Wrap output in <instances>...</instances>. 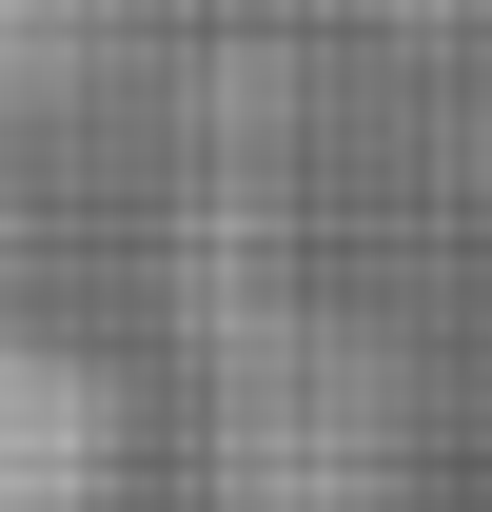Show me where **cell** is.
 I'll return each instance as SVG.
<instances>
[{"label":"cell","mask_w":492,"mask_h":512,"mask_svg":"<svg viewBox=\"0 0 492 512\" xmlns=\"http://www.w3.org/2000/svg\"><path fill=\"white\" fill-rule=\"evenodd\" d=\"M197 473H217V512H394V394L335 335H276V355H237Z\"/></svg>","instance_id":"cell-1"},{"label":"cell","mask_w":492,"mask_h":512,"mask_svg":"<svg viewBox=\"0 0 492 512\" xmlns=\"http://www.w3.org/2000/svg\"><path fill=\"white\" fill-rule=\"evenodd\" d=\"M119 375L79 335H20L0 316V512H119Z\"/></svg>","instance_id":"cell-2"}]
</instances>
